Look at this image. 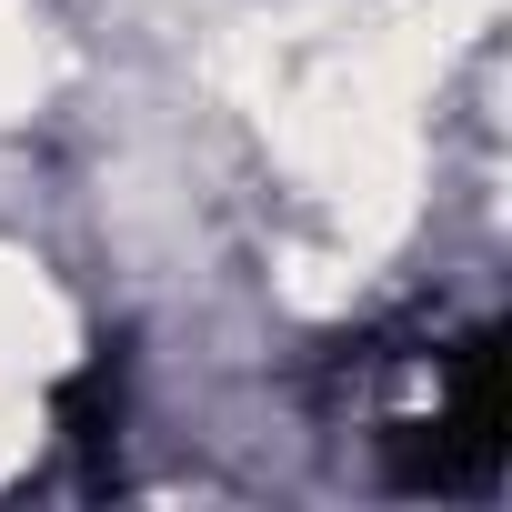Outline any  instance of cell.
Here are the masks:
<instances>
[{
  "label": "cell",
  "instance_id": "cell-1",
  "mask_svg": "<svg viewBox=\"0 0 512 512\" xmlns=\"http://www.w3.org/2000/svg\"><path fill=\"white\" fill-rule=\"evenodd\" d=\"M51 412H61V442L81 452V472L111 482V442H121V352H91V362L51 392Z\"/></svg>",
  "mask_w": 512,
  "mask_h": 512
}]
</instances>
